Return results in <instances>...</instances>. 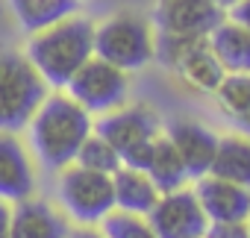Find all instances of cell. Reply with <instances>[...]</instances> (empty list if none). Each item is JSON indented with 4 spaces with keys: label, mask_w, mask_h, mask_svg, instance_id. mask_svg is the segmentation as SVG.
Here are the masks:
<instances>
[{
    "label": "cell",
    "mask_w": 250,
    "mask_h": 238,
    "mask_svg": "<svg viewBox=\"0 0 250 238\" xmlns=\"http://www.w3.org/2000/svg\"><path fill=\"white\" fill-rule=\"evenodd\" d=\"M24 56L47 85L62 91L68 79L94 56V24L83 15H71L53 27H44L30 36Z\"/></svg>",
    "instance_id": "7a4b0ae2"
},
{
    "label": "cell",
    "mask_w": 250,
    "mask_h": 238,
    "mask_svg": "<svg viewBox=\"0 0 250 238\" xmlns=\"http://www.w3.org/2000/svg\"><path fill=\"white\" fill-rule=\"evenodd\" d=\"M56 194L68 218H74L83 226L100 223L112 209H115V194H112V177L88 171L83 165H68L59 171Z\"/></svg>",
    "instance_id": "5b68a950"
},
{
    "label": "cell",
    "mask_w": 250,
    "mask_h": 238,
    "mask_svg": "<svg viewBox=\"0 0 250 238\" xmlns=\"http://www.w3.org/2000/svg\"><path fill=\"white\" fill-rule=\"evenodd\" d=\"M9 6H12V15L18 18L21 30H27L33 36L44 27H53V24L77 15L80 0H9Z\"/></svg>",
    "instance_id": "e0dca14e"
},
{
    "label": "cell",
    "mask_w": 250,
    "mask_h": 238,
    "mask_svg": "<svg viewBox=\"0 0 250 238\" xmlns=\"http://www.w3.org/2000/svg\"><path fill=\"white\" fill-rule=\"evenodd\" d=\"M165 136L177 147V153H180V159L188 171V179H200V177L209 174L215 150H218V136L212 130H206L194 118L183 115V118H171L168 121Z\"/></svg>",
    "instance_id": "8fae6325"
},
{
    "label": "cell",
    "mask_w": 250,
    "mask_h": 238,
    "mask_svg": "<svg viewBox=\"0 0 250 238\" xmlns=\"http://www.w3.org/2000/svg\"><path fill=\"white\" fill-rule=\"evenodd\" d=\"M71 226L62 212H56L42 197H27L12 203V232L9 238H68Z\"/></svg>",
    "instance_id": "4fadbf2b"
},
{
    "label": "cell",
    "mask_w": 250,
    "mask_h": 238,
    "mask_svg": "<svg viewBox=\"0 0 250 238\" xmlns=\"http://www.w3.org/2000/svg\"><path fill=\"white\" fill-rule=\"evenodd\" d=\"M227 12H229V18H232L235 24H241V27L250 30V0H238V3H235L232 9H227Z\"/></svg>",
    "instance_id": "cb8c5ba5"
},
{
    "label": "cell",
    "mask_w": 250,
    "mask_h": 238,
    "mask_svg": "<svg viewBox=\"0 0 250 238\" xmlns=\"http://www.w3.org/2000/svg\"><path fill=\"white\" fill-rule=\"evenodd\" d=\"M224 15L227 12L215 0H162L156 12V24H159V33L209 39V33L224 21Z\"/></svg>",
    "instance_id": "9c48e42d"
},
{
    "label": "cell",
    "mask_w": 250,
    "mask_h": 238,
    "mask_svg": "<svg viewBox=\"0 0 250 238\" xmlns=\"http://www.w3.org/2000/svg\"><path fill=\"white\" fill-rule=\"evenodd\" d=\"M209 220H247L250 218V188L235 185L221 177H200L194 188Z\"/></svg>",
    "instance_id": "7c38bea8"
},
{
    "label": "cell",
    "mask_w": 250,
    "mask_h": 238,
    "mask_svg": "<svg viewBox=\"0 0 250 238\" xmlns=\"http://www.w3.org/2000/svg\"><path fill=\"white\" fill-rule=\"evenodd\" d=\"M68 238H106V235L97 232V229H91V226H80V229H71Z\"/></svg>",
    "instance_id": "484cf974"
},
{
    "label": "cell",
    "mask_w": 250,
    "mask_h": 238,
    "mask_svg": "<svg viewBox=\"0 0 250 238\" xmlns=\"http://www.w3.org/2000/svg\"><path fill=\"white\" fill-rule=\"evenodd\" d=\"M162 124H159V115L153 106L147 103H133V106H118L112 112H106L100 121L94 124V133L103 136L118 156H127L130 150L150 144L159 136Z\"/></svg>",
    "instance_id": "ba28073f"
},
{
    "label": "cell",
    "mask_w": 250,
    "mask_h": 238,
    "mask_svg": "<svg viewBox=\"0 0 250 238\" xmlns=\"http://www.w3.org/2000/svg\"><path fill=\"white\" fill-rule=\"evenodd\" d=\"M203 238H250L247 220H209Z\"/></svg>",
    "instance_id": "603a6c76"
},
{
    "label": "cell",
    "mask_w": 250,
    "mask_h": 238,
    "mask_svg": "<svg viewBox=\"0 0 250 238\" xmlns=\"http://www.w3.org/2000/svg\"><path fill=\"white\" fill-rule=\"evenodd\" d=\"M174 71L180 74V79L186 85H191L194 91H203V94H215V88L227 77V71L215 59V53L209 50V41L206 39H200L197 44H191L183 53V59L174 65Z\"/></svg>",
    "instance_id": "2e32d148"
},
{
    "label": "cell",
    "mask_w": 250,
    "mask_h": 238,
    "mask_svg": "<svg viewBox=\"0 0 250 238\" xmlns=\"http://www.w3.org/2000/svg\"><path fill=\"white\" fill-rule=\"evenodd\" d=\"M153 226L156 238H203L209 218L194 194V188H177L168 194H159L156 206L145 215Z\"/></svg>",
    "instance_id": "52a82bcc"
},
{
    "label": "cell",
    "mask_w": 250,
    "mask_h": 238,
    "mask_svg": "<svg viewBox=\"0 0 250 238\" xmlns=\"http://www.w3.org/2000/svg\"><path fill=\"white\" fill-rule=\"evenodd\" d=\"M94 56L121 71H139L156 59V36L142 15L118 12L94 27Z\"/></svg>",
    "instance_id": "277c9868"
},
{
    "label": "cell",
    "mask_w": 250,
    "mask_h": 238,
    "mask_svg": "<svg viewBox=\"0 0 250 238\" xmlns=\"http://www.w3.org/2000/svg\"><path fill=\"white\" fill-rule=\"evenodd\" d=\"M209 50L227 74H250V30L229 21H221L209 33Z\"/></svg>",
    "instance_id": "5bb4252c"
},
{
    "label": "cell",
    "mask_w": 250,
    "mask_h": 238,
    "mask_svg": "<svg viewBox=\"0 0 250 238\" xmlns=\"http://www.w3.org/2000/svg\"><path fill=\"white\" fill-rule=\"evenodd\" d=\"M74 165H83V168H88V171H97V174L112 177V174L121 168V156H118V150H115L103 136L91 133V136L83 141V147H80Z\"/></svg>",
    "instance_id": "ffe728a7"
},
{
    "label": "cell",
    "mask_w": 250,
    "mask_h": 238,
    "mask_svg": "<svg viewBox=\"0 0 250 238\" xmlns=\"http://www.w3.org/2000/svg\"><path fill=\"white\" fill-rule=\"evenodd\" d=\"M145 174L150 177V182L159 188V194H168V191H177L188 182V171L177 153V147L168 141V136H156L153 141V153H150V162L145 168Z\"/></svg>",
    "instance_id": "ac0fdd59"
},
{
    "label": "cell",
    "mask_w": 250,
    "mask_h": 238,
    "mask_svg": "<svg viewBox=\"0 0 250 238\" xmlns=\"http://www.w3.org/2000/svg\"><path fill=\"white\" fill-rule=\"evenodd\" d=\"M65 88H68V97H74L88 115H106V112L127 103L130 77H127V71L109 65L106 59L91 56L68 79Z\"/></svg>",
    "instance_id": "8992f818"
},
{
    "label": "cell",
    "mask_w": 250,
    "mask_h": 238,
    "mask_svg": "<svg viewBox=\"0 0 250 238\" xmlns=\"http://www.w3.org/2000/svg\"><path fill=\"white\" fill-rule=\"evenodd\" d=\"M247 226H250V218H247Z\"/></svg>",
    "instance_id": "f1b7e54d"
},
{
    "label": "cell",
    "mask_w": 250,
    "mask_h": 238,
    "mask_svg": "<svg viewBox=\"0 0 250 238\" xmlns=\"http://www.w3.org/2000/svg\"><path fill=\"white\" fill-rule=\"evenodd\" d=\"M47 82L18 50H0V133L27 130L30 118L47 97Z\"/></svg>",
    "instance_id": "3957f363"
},
{
    "label": "cell",
    "mask_w": 250,
    "mask_h": 238,
    "mask_svg": "<svg viewBox=\"0 0 250 238\" xmlns=\"http://www.w3.org/2000/svg\"><path fill=\"white\" fill-rule=\"evenodd\" d=\"M235 124H238V130H241V133H244V136L250 139V109H247V112H244L241 118H235Z\"/></svg>",
    "instance_id": "4316f807"
},
{
    "label": "cell",
    "mask_w": 250,
    "mask_h": 238,
    "mask_svg": "<svg viewBox=\"0 0 250 238\" xmlns=\"http://www.w3.org/2000/svg\"><path fill=\"white\" fill-rule=\"evenodd\" d=\"M12 232V203L0 200V238H9Z\"/></svg>",
    "instance_id": "d4e9b609"
},
{
    "label": "cell",
    "mask_w": 250,
    "mask_h": 238,
    "mask_svg": "<svg viewBox=\"0 0 250 238\" xmlns=\"http://www.w3.org/2000/svg\"><path fill=\"white\" fill-rule=\"evenodd\" d=\"M215 3H218V6H221L224 12H227V9H232V6L238 3V0H215Z\"/></svg>",
    "instance_id": "83f0119b"
},
{
    "label": "cell",
    "mask_w": 250,
    "mask_h": 238,
    "mask_svg": "<svg viewBox=\"0 0 250 238\" xmlns=\"http://www.w3.org/2000/svg\"><path fill=\"white\" fill-rule=\"evenodd\" d=\"M209 174L250 188V139L247 136L218 139V150H215Z\"/></svg>",
    "instance_id": "d6986e66"
},
{
    "label": "cell",
    "mask_w": 250,
    "mask_h": 238,
    "mask_svg": "<svg viewBox=\"0 0 250 238\" xmlns=\"http://www.w3.org/2000/svg\"><path fill=\"white\" fill-rule=\"evenodd\" d=\"M39 188L36 162L18 133H0V200L18 203Z\"/></svg>",
    "instance_id": "30bf717a"
},
{
    "label": "cell",
    "mask_w": 250,
    "mask_h": 238,
    "mask_svg": "<svg viewBox=\"0 0 250 238\" xmlns=\"http://www.w3.org/2000/svg\"><path fill=\"white\" fill-rule=\"evenodd\" d=\"M100 223H103V235L106 238H156V232H153V226L147 223L145 215L112 209Z\"/></svg>",
    "instance_id": "7402d4cb"
},
{
    "label": "cell",
    "mask_w": 250,
    "mask_h": 238,
    "mask_svg": "<svg viewBox=\"0 0 250 238\" xmlns=\"http://www.w3.org/2000/svg\"><path fill=\"white\" fill-rule=\"evenodd\" d=\"M112 194H115V209L133 215H147L159 200V188L150 182V177L127 165H121L112 174Z\"/></svg>",
    "instance_id": "9a60e30c"
},
{
    "label": "cell",
    "mask_w": 250,
    "mask_h": 238,
    "mask_svg": "<svg viewBox=\"0 0 250 238\" xmlns=\"http://www.w3.org/2000/svg\"><path fill=\"white\" fill-rule=\"evenodd\" d=\"M27 130L39 165L47 171H62L77 162L83 141L94 133V121L74 97L56 91L42 100Z\"/></svg>",
    "instance_id": "6da1fadb"
},
{
    "label": "cell",
    "mask_w": 250,
    "mask_h": 238,
    "mask_svg": "<svg viewBox=\"0 0 250 238\" xmlns=\"http://www.w3.org/2000/svg\"><path fill=\"white\" fill-rule=\"evenodd\" d=\"M215 97L224 115H229L232 121L241 118L250 109V74H227L215 88Z\"/></svg>",
    "instance_id": "44dd1931"
}]
</instances>
